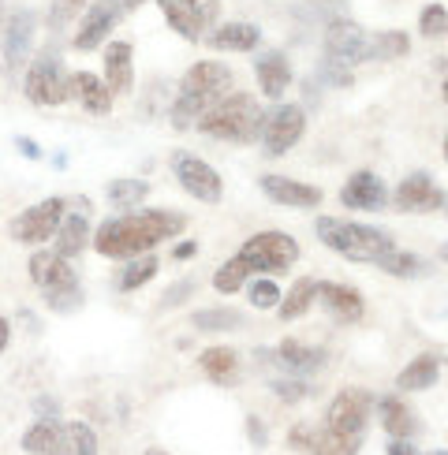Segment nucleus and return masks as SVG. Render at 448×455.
Returning a JSON list of instances; mask_svg holds the SVG:
<instances>
[{"label":"nucleus","mask_w":448,"mask_h":455,"mask_svg":"<svg viewBox=\"0 0 448 455\" xmlns=\"http://www.w3.org/2000/svg\"><path fill=\"white\" fill-rule=\"evenodd\" d=\"M276 363L292 370V373H314V370H322L325 366V351L322 347H307V344H299V339H284V344H276Z\"/></svg>","instance_id":"obj_27"},{"label":"nucleus","mask_w":448,"mask_h":455,"mask_svg":"<svg viewBox=\"0 0 448 455\" xmlns=\"http://www.w3.org/2000/svg\"><path fill=\"white\" fill-rule=\"evenodd\" d=\"M172 176H176V183H180L195 202L217 205V202L224 198V180H220V172H217L210 161L187 154V149H176V154H172Z\"/></svg>","instance_id":"obj_7"},{"label":"nucleus","mask_w":448,"mask_h":455,"mask_svg":"<svg viewBox=\"0 0 448 455\" xmlns=\"http://www.w3.org/2000/svg\"><path fill=\"white\" fill-rule=\"evenodd\" d=\"M419 30L426 37H444L448 34V8L444 4H426L419 15Z\"/></svg>","instance_id":"obj_42"},{"label":"nucleus","mask_w":448,"mask_h":455,"mask_svg":"<svg viewBox=\"0 0 448 455\" xmlns=\"http://www.w3.org/2000/svg\"><path fill=\"white\" fill-rule=\"evenodd\" d=\"M247 437L254 448H266L269 444V433H266V422L254 419V414H247Z\"/></svg>","instance_id":"obj_48"},{"label":"nucleus","mask_w":448,"mask_h":455,"mask_svg":"<svg viewBox=\"0 0 448 455\" xmlns=\"http://www.w3.org/2000/svg\"><path fill=\"white\" fill-rule=\"evenodd\" d=\"M198 291V280H176L172 288L164 291V299H161V310H176V307H183L187 299H191Z\"/></svg>","instance_id":"obj_43"},{"label":"nucleus","mask_w":448,"mask_h":455,"mask_svg":"<svg viewBox=\"0 0 448 455\" xmlns=\"http://www.w3.org/2000/svg\"><path fill=\"white\" fill-rule=\"evenodd\" d=\"M441 261H448V243H444V246H441Z\"/></svg>","instance_id":"obj_56"},{"label":"nucleus","mask_w":448,"mask_h":455,"mask_svg":"<svg viewBox=\"0 0 448 455\" xmlns=\"http://www.w3.org/2000/svg\"><path fill=\"white\" fill-rule=\"evenodd\" d=\"M378 414H381V429L388 433V437H404V441L415 437V429H419L415 411H411L400 395H385V400H378Z\"/></svg>","instance_id":"obj_26"},{"label":"nucleus","mask_w":448,"mask_h":455,"mask_svg":"<svg viewBox=\"0 0 448 455\" xmlns=\"http://www.w3.org/2000/svg\"><path fill=\"white\" fill-rule=\"evenodd\" d=\"M71 98H79V105L90 112V116H108L112 112V90L105 86L101 75H93V71L71 75Z\"/></svg>","instance_id":"obj_20"},{"label":"nucleus","mask_w":448,"mask_h":455,"mask_svg":"<svg viewBox=\"0 0 448 455\" xmlns=\"http://www.w3.org/2000/svg\"><path fill=\"white\" fill-rule=\"evenodd\" d=\"M90 217H86V210H79V213H64V220H60V228H56V246L52 251L60 254V258H68V261H75L79 258L86 246H90Z\"/></svg>","instance_id":"obj_22"},{"label":"nucleus","mask_w":448,"mask_h":455,"mask_svg":"<svg viewBox=\"0 0 448 455\" xmlns=\"http://www.w3.org/2000/svg\"><path fill=\"white\" fill-rule=\"evenodd\" d=\"M27 269H30L34 288H42V291H56V288L75 283V265L68 258H60L56 251H34Z\"/></svg>","instance_id":"obj_17"},{"label":"nucleus","mask_w":448,"mask_h":455,"mask_svg":"<svg viewBox=\"0 0 448 455\" xmlns=\"http://www.w3.org/2000/svg\"><path fill=\"white\" fill-rule=\"evenodd\" d=\"M157 269H161V261H157L154 254H139V258H127V269L120 273L116 288H120V291H139L142 283H149V280L157 276Z\"/></svg>","instance_id":"obj_36"},{"label":"nucleus","mask_w":448,"mask_h":455,"mask_svg":"<svg viewBox=\"0 0 448 455\" xmlns=\"http://www.w3.org/2000/svg\"><path fill=\"white\" fill-rule=\"evenodd\" d=\"M191 325H195V332H236V329H243V310H236V307L195 310Z\"/></svg>","instance_id":"obj_34"},{"label":"nucleus","mask_w":448,"mask_h":455,"mask_svg":"<svg viewBox=\"0 0 448 455\" xmlns=\"http://www.w3.org/2000/svg\"><path fill=\"white\" fill-rule=\"evenodd\" d=\"M27 101L37 108H56L71 101V71L60 64L56 52H37L27 64V79H23Z\"/></svg>","instance_id":"obj_5"},{"label":"nucleus","mask_w":448,"mask_h":455,"mask_svg":"<svg viewBox=\"0 0 448 455\" xmlns=\"http://www.w3.org/2000/svg\"><path fill=\"white\" fill-rule=\"evenodd\" d=\"M429 455H448V451H444V448H437V451H429Z\"/></svg>","instance_id":"obj_58"},{"label":"nucleus","mask_w":448,"mask_h":455,"mask_svg":"<svg viewBox=\"0 0 448 455\" xmlns=\"http://www.w3.org/2000/svg\"><path fill=\"white\" fill-rule=\"evenodd\" d=\"M187 4L195 8V15H198L202 23H205V30H210V27L217 23V12H220V4H217V0H187Z\"/></svg>","instance_id":"obj_46"},{"label":"nucleus","mask_w":448,"mask_h":455,"mask_svg":"<svg viewBox=\"0 0 448 455\" xmlns=\"http://www.w3.org/2000/svg\"><path fill=\"white\" fill-rule=\"evenodd\" d=\"M30 407H34V414H37L42 422H56V419H60V403H56L52 395H34Z\"/></svg>","instance_id":"obj_45"},{"label":"nucleus","mask_w":448,"mask_h":455,"mask_svg":"<svg viewBox=\"0 0 448 455\" xmlns=\"http://www.w3.org/2000/svg\"><path fill=\"white\" fill-rule=\"evenodd\" d=\"M444 213H448V202H444Z\"/></svg>","instance_id":"obj_60"},{"label":"nucleus","mask_w":448,"mask_h":455,"mask_svg":"<svg viewBox=\"0 0 448 455\" xmlns=\"http://www.w3.org/2000/svg\"><path fill=\"white\" fill-rule=\"evenodd\" d=\"M45 455H98V433L86 422H64Z\"/></svg>","instance_id":"obj_23"},{"label":"nucleus","mask_w":448,"mask_h":455,"mask_svg":"<svg viewBox=\"0 0 448 455\" xmlns=\"http://www.w3.org/2000/svg\"><path fill=\"white\" fill-rule=\"evenodd\" d=\"M441 98H444V105H448V79H444V90H441Z\"/></svg>","instance_id":"obj_57"},{"label":"nucleus","mask_w":448,"mask_h":455,"mask_svg":"<svg viewBox=\"0 0 448 455\" xmlns=\"http://www.w3.org/2000/svg\"><path fill=\"white\" fill-rule=\"evenodd\" d=\"M195 254H198V243H195V239H187V243H176V246H172V258H176V261H187V258H195Z\"/></svg>","instance_id":"obj_52"},{"label":"nucleus","mask_w":448,"mask_h":455,"mask_svg":"<svg viewBox=\"0 0 448 455\" xmlns=\"http://www.w3.org/2000/svg\"><path fill=\"white\" fill-rule=\"evenodd\" d=\"M105 198H108L112 210L131 213V210H139V205L149 198V183L146 180H112L105 187Z\"/></svg>","instance_id":"obj_32"},{"label":"nucleus","mask_w":448,"mask_h":455,"mask_svg":"<svg viewBox=\"0 0 448 455\" xmlns=\"http://www.w3.org/2000/svg\"><path fill=\"white\" fill-rule=\"evenodd\" d=\"M317 302H322L336 321H344V325H355V321H363V314H366V299L359 288H351V283L317 280Z\"/></svg>","instance_id":"obj_15"},{"label":"nucleus","mask_w":448,"mask_h":455,"mask_svg":"<svg viewBox=\"0 0 448 455\" xmlns=\"http://www.w3.org/2000/svg\"><path fill=\"white\" fill-rule=\"evenodd\" d=\"M288 441H292V448H295V451H310V441H314V429H310V426H295Z\"/></svg>","instance_id":"obj_50"},{"label":"nucleus","mask_w":448,"mask_h":455,"mask_svg":"<svg viewBox=\"0 0 448 455\" xmlns=\"http://www.w3.org/2000/svg\"><path fill=\"white\" fill-rule=\"evenodd\" d=\"M251 276H258V273H254V265H251V261H243V258L236 254L232 261H224L220 269L213 273V288H217L220 295H232V291H239Z\"/></svg>","instance_id":"obj_37"},{"label":"nucleus","mask_w":448,"mask_h":455,"mask_svg":"<svg viewBox=\"0 0 448 455\" xmlns=\"http://www.w3.org/2000/svg\"><path fill=\"white\" fill-rule=\"evenodd\" d=\"M64 213H68V202L64 198L34 202V205H27V210L8 224V232H12L15 243H23V246H42L45 239L56 235V228H60Z\"/></svg>","instance_id":"obj_8"},{"label":"nucleus","mask_w":448,"mask_h":455,"mask_svg":"<svg viewBox=\"0 0 448 455\" xmlns=\"http://www.w3.org/2000/svg\"><path fill=\"white\" fill-rule=\"evenodd\" d=\"M363 52H366V30L351 23V19H332L325 30V56L344 64H363Z\"/></svg>","instance_id":"obj_16"},{"label":"nucleus","mask_w":448,"mask_h":455,"mask_svg":"<svg viewBox=\"0 0 448 455\" xmlns=\"http://www.w3.org/2000/svg\"><path fill=\"white\" fill-rule=\"evenodd\" d=\"M269 388H273V395H280L284 403H299V400H307V385H303V381H273Z\"/></svg>","instance_id":"obj_44"},{"label":"nucleus","mask_w":448,"mask_h":455,"mask_svg":"<svg viewBox=\"0 0 448 455\" xmlns=\"http://www.w3.org/2000/svg\"><path fill=\"white\" fill-rule=\"evenodd\" d=\"M146 455H168L164 448H146Z\"/></svg>","instance_id":"obj_55"},{"label":"nucleus","mask_w":448,"mask_h":455,"mask_svg":"<svg viewBox=\"0 0 448 455\" xmlns=\"http://www.w3.org/2000/svg\"><path fill=\"white\" fill-rule=\"evenodd\" d=\"M90 0H49V12H45V27L52 34H64L75 19H79L86 12Z\"/></svg>","instance_id":"obj_38"},{"label":"nucleus","mask_w":448,"mask_h":455,"mask_svg":"<svg viewBox=\"0 0 448 455\" xmlns=\"http://www.w3.org/2000/svg\"><path fill=\"white\" fill-rule=\"evenodd\" d=\"M411 49V37L404 30H378V34H366V52H363V64L366 60H400Z\"/></svg>","instance_id":"obj_30"},{"label":"nucleus","mask_w":448,"mask_h":455,"mask_svg":"<svg viewBox=\"0 0 448 455\" xmlns=\"http://www.w3.org/2000/svg\"><path fill=\"white\" fill-rule=\"evenodd\" d=\"M261 195L269 202L284 205V210H314V205H322V187H310L303 180H288V176H261Z\"/></svg>","instance_id":"obj_14"},{"label":"nucleus","mask_w":448,"mask_h":455,"mask_svg":"<svg viewBox=\"0 0 448 455\" xmlns=\"http://www.w3.org/2000/svg\"><path fill=\"white\" fill-rule=\"evenodd\" d=\"M437 377H441V358L437 355H415L411 363L396 373V388L400 392H426V388H434L437 385Z\"/></svg>","instance_id":"obj_25"},{"label":"nucleus","mask_w":448,"mask_h":455,"mask_svg":"<svg viewBox=\"0 0 448 455\" xmlns=\"http://www.w3.org/2000/svg\"><path fill=\"white\" fill-rule=\"evenodd\" d=\"M0 4H4V0H0Z\"/></svg>","instance_id":"obj_61"},{"label":"nucleus","mask_w":448,"mask_h":455,"mask_svg":"<svg viewBox=\"0 0 448 455\" xmlns=\"http://www.w3.org/2000/svg\"><path fill=\"white\" fill-rule=\"evenodd\" d=\"M56 429H60V422H42V419H37V422L23 433V451H27V455H45L49 444L56 441Z\"/></svg>","instance_id":"obj_39"},{"label":"nucleus","mask_w":448,"mask_h":455,"mask_svg":"<svg viewBox=\"0 0 448 455\" xmlns=\"http://www.w3.org/2000/svg\"><path fill=\"white\" fill-rule=\"evenodd\" d=\"M112 4H116L124 15H131V12H139V8L146 4V0H112Z\"/></svg>","instance_id":"obj_54"},{"label":"nucleus","mask_w":448,"mask_h":455,"mask_svg":"<svg viewBox=\"0 0 448 455\" xmlns=\"http://www.w3.org/2000/svg\"><path fill=\"white\" fill-rule=\"evenodd\" d=\"M15 149H19V154H23L27 161H42V157H45L42 146H37L30 135H15Z\"/></svg>","instance_id":"obj_49"},{"label":"nucleus","mask_w":448,"mask_h":455,"mask_svg":"<svg viewBox=\"0 0 448 455\" xmlns=\"http://www.w3.org/2000/svg\"><path fill=\"white\" fill-rule=\"evenodd\" d=\"M307 131V112L299 105H280L276 112L266 116V127H261V146H266L269 157H284L288 149L303 139Z\"/></svg>","instance_id":"obj_10"},{"label":"nucleus","mask_w":448,"mask_h":455,"mask_svg":"<svg viewBox=\"0 0 448 455\" xmlns=\"http://www.w3.org/2000/svg\"><path fill=\"white\" fill-rule=\"evenodd\" d=\"M314 299H317V280L299 276V280L292 283V288H288V295H280V307H276L280 321H299L303 314H310Z\"/></svg>","instance_id":"obj_28"},{"label":"nucleus","mask_w":448,"mask_h":455,"mask_svg":"<svg viewBox=\"0 0 448 455\" xmlns=\"http://www.w3.org/2000/svg\"><path fill=\"white\" fill-rule=\"evenodd\" d=\"M392 202H396L400 213H434V210H444V191L426 172H415L400 180Z\"/></svg>","instance_id":"obj_13"},{"label":"nucleus","mask_w":448,"mask_h":455,"mask_svg":"<svg viewBox=\"0 0 448 455\" xmlns=\"http://www.w3.org/2000/svg\"><path fill=\"white\" fill-rule=\"evenodd\" d=\"M325 79L336 83V86H348L351 83V71L344 68V60H332V56H325Z\"/></svg>","instance_id":"obj_47"},{"label":"nucleus","mask_w":448,"mask_h":455,"mask_svg":"<svg viewBox=\"0 0 448 455\" xmlns=\"http://www.w3.org/2000/svg\"><path fill=\"white\" fill-rule=\"evenodd\" d=\"M161 4V12H164V19H168V27H172L183 42H198L202 37V30H205V23L195 15V8L187 4V0H157Z\"/></svg>","instance_id":"obj_29"},{"label":"nucleus","mask_w":448,"mask_h":455,"mask_svg":"<svg viewBox=\"0 0 448 455\" xmlns=\"http://www.w3.org/2000/svg\"><path fill=\"white\" fill-rule=\"evenodd\" d=\"M261 42V30L254 23H220L213 34H210V49L217 52H254Z\"/></svg>","instance_id":"obj_24"},{"label":"nucleus","mask_w":448,"mask_h":455,"mask_svg":"<svg viewBox=\"0 0 448 455\" xmlns=\"http://www.w3.org/2000/svg\"><path fill=\"white\" fill-rule=\"evenodd\" d=\"M378 269H385L388 276H400V280H415V276H426L434 265L419 254H407V251H396V246H392V251L378 261Z\"/></svg>","instance_id":"obj_35"},{"label":"nucleus","mask_w":448,"mask_h":455,"mask_svg":"<svg viewBox=\"0 0 448 455\" xmlns=\"http://www.w3.org/2000/svg\"><path fill=\"white\" fill-rule=\"evenodd\" d=\"M124 19V12L112 4V0H93V4H86L83 19H79V27H75V37H71V45L79 49V52H93V49H101L105 45V37L116 30V23Z\"/></svg>","instance_id":"obj_12"},{"label":"nucleus","mask_w":448,"mask_h":455,"mask_svg":"<svg viewBox=\"0 0 448 455\" xmlns=\"http://www.w3.org/2000/svg\"><path fill=\"white\" fill-rule=\"evenodd\" d=\"M254 75H258V86L266 98L280 101L284 98V90L292 86V60L284 52H266L254 60Z\"/></svg>","instance_id":"obj_21"},{"label":"nucleus","mask_w":448,"mask_h":455,"mask_svg":"<svg viewBox=\"0 0 448 455\" xmlns=\"http://www.w3.org/2000/svg\"><path fill=\"white\" fill-rule=\"evenodd\" d=\"M363 448V433H336V429H322L314 433L310 441V455H359Z\"/></svg>","instance_id":"obj_33"},{"label":"nucleus","mask_w":448,"mask_h":455,"mask_svg":"<svg viewBox=\"0 0 448 455\" xmlns=\"http://www.w3.org/2000/svg\"><path fill=\"white\" fill-rule=\"evenodd\" d=\"M370 411H373V395L366 388H344L332 395V403L325 411V426L336 433H363L370 422Z\"/></svg>","instance_id":"obj_11"},{"label":"nucleus","mask_w":448,"mask_h":455,"mask_svg":"<svg viewBox=\"0 0 448 455\" xmlns=\"http://www.w3.org/2000/svg\"><path fill=\"white\" fill-rule=\"evenodd\" d=\"M444 161H448V135H444Z\"/></svg>","instance_id":"obj_59"},{"label":"nucleus","mask_w":448,"mask_h":455,"mask_svg":"<svg viewBox=\"0 0 448 455\" xmlns=\"http://www.w3.org/2000/svg\"><path fill=\"white\" fill-rule=\"evenodd\" d=\"M247 295H251V307L254 310H276L280 307V288L266 276H251L247 283Z\"/></svg>","instance_id":"obj_41"},{"label":"nucleus","mask_w":448,"mask_h":455,"mask_svg":"<svg viewBox=\"0 0 448 455\" xmlns=\"http://www.w3.org/2000/svg\"><path fill=\"white\" fill-rule=\"evenodd\" d=\"M340 202L348 205V210H385L388 205V191H385V183L378 172H355L348 183H344V191H340Z\"/></svg>","instance_id":"obj_18"},{"label":"nucleus","mask_w":448,"mask_h":455,"mask_svg":"<svg viewBox=\"0 0 448 455\" xmlns=\"http://www.w3.org/2000/svg\"><path fill=\"white\" fill-rule=\"evenodd\" d=\"M239 258L254 265V273H288L299 261V243L288 232H258L239 246Z\"/></svg>","instance_id":"obj_6"},{"label":"nucleus","mask_w":448,"mask_h":455,"mask_svg":"<svg viewBox=\"0 0 448 455\" xmlns=\"http://www.w3.org/2000/svg\"><path fill=\"white\" fill-rule=\"evenodd\" d=\"M385 455H419V448L411 444V441H404V437H392L385 444Z\"/></svg>","instance_id":"obj_51"},{"label":"nucleus","mask_w":448,"mask_h":455,"mask_svg":"<svg viewBox=\"0 0 448 455\" xmlns=\"http://www.w3.org/2000/svg\"><path fill=\"white\" fill-rule=\"evenodd\" d=\"M34 34H37V15L30 8H15L8 15L4 30H0V52H4V68L8 71H19V68L30 64Z\"/></svg>","instance_id":"obj_9"},{"label":"nucleus","mask_w":448,"mask_h":455,"mask_svg":"<svg viewBox=\"0 0 448 455\" xmlns=\"http://www.w3.org/2000/svg\"><path fill=\"white\" fill-rule=\"evenodd\" d=\"M45 307L52 314H75V310H83V288H79V280L68 283V288L45 291Z\"/></svg>","instance_id":"obj_40"},{"label":"nucleus","mask_w":448,"mask_h":455,"mask_svg":"<svg viewBox=\"0 0 448 455\" xmlns=\"http://www.w3.org/2000/svg\"><path fill=\"white\" fill-rule=\"evenodd\" d=\"M131 83H135V49L131 42H108L105 45V86L116 93H131Z\"/></svg>","instance_id":"obj_19"},{"label":"nucleus","mask_w":448,"mask_h":455,"mask_svg":"<svg viewBox=\"0 0 448 455\" xmlns=\"http://www.w3.org/2000/svg\"><path fill=\"white\" fill-rule=\"evenodd\" d=\"M183 232H187V217L176 210H142V213L131 210V213L108 217L105 224H98V232L90 235V246L101 258L127 261V258L149 254L154 246L168 239H180Z\"/></svg>","instance_id":"obj_1"},{"label":"nucleus","mask_w":448,"mask_h":455,"mask_svg":"<svg viewBox=\"0 0 448 455\" xmlns=\"http://www.w3.org/2000/svg\"><path fill=\"white\" fill-rule=\"evenodd\" d=\"M314 232L332 254H340L348 261H366V265H378L392 246H396L392 235L381 232V228L355 224V220H344V217H317Z\"/></svg>","instance_id":"obj_3"},{"label":"nucleus","mask_w":448,"mask_h":455,"mask_svg":"<svg viewBox=\"0 0 448 455\" xmlns=\"http://www.w3.org/2000/svg\"><path fill=\"white\" fill-rule=\"evenodd\" d=\"M8 339H12V321H8V317H0V355L8 351Z\"/></svg>","instance_id":"obj_53"},{"label":"nucleus","mask_w":448,"mask_h":455,"mask_svg":"<svg viewBox=\"0 0 448 455\" xmlns=\"http://www.w3.org/2000/svg\"><path fill=\"white\" fill-rule=\"evenodd\" d=\"M198 370L210 377L213 385H228L236 377V370H239V355L232 347H205L198 355Z\"/></svg>","instance_id":"obj_31"},{"label":"nucleus","mask_w":448,"mask_h":455,"mask_svg":"<svg viewBox=\"0 0 448 455\" xmlns=\"http://www.w3.org/2000/svg\"><path fill=\"white\" fill-rule=\"evenodd\" d=\"M232 86V71L224 68L220 60H198L183 71V79H180V93H176V101L172 108H168V116H172V127L176 131H187V127H195L205 112H210L224 93H228Z\"/></svg>","instance_id":"obj_2"},{"label":"nucleus","mask_w":448,"mask_h":455,"mask_svg":"<svg viewBox=\"0 0 448 455\" xmlns=\"http://www.w3.org/2000/svg\"><path fill=\"white\" fill-rule=\"evenodd\" d=\"M195 127L220 142H254L266 127V112L254 101V93H224Z\"/></svg>","instance_id":"obj_4"}]
</instances>
